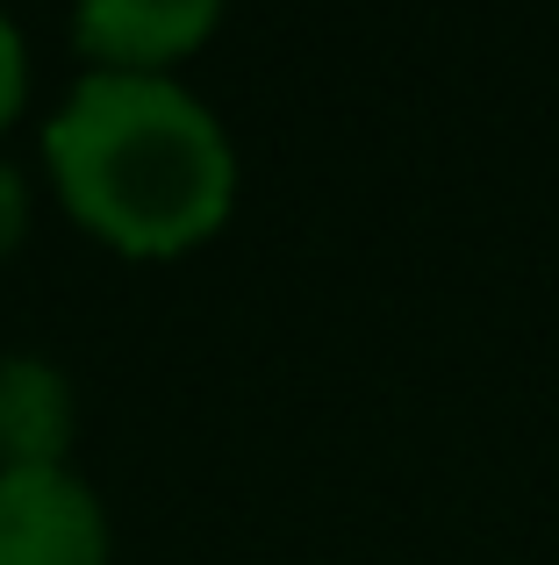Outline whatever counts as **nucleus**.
<instances>
[{
  "label": "nucleus",
  "mask_w": 559,
  "mask_h": 565,
  "mask_svg": "<svg viewBox=\"0 0 559 565\" xmlns=\"http://www.w3.org/2000/svg\"><path fill=\"white\" fill-rule=\"evenodd\" d=\"M65 207L129 258H180L238 207L223 115L172 72H86L43 129Z\"/></svg>",
  "instance_id": "obj_1"
},
{
  "label": "nucleus",
  "mask_w": 559,
  "mask_h": 565,
  "mask_svg": "<svg viewBox=\"0 0 559 565\" xmlns=\"http://www.w3.org/2000/svg\"><path fill=\"white\" fill-rule=\"evenodd\" d=\"M0 565H108V509L72 466H0Z\"/></svg>",
  "instance_id": "obj_2"
},
{
  "label": "nucleus",
  "mask_w": 559,
  "mask_h": 565,
  "mask_svg": "<svg viewBox=\"0 0 559 565\" xmlns=\"http://www.w3.org/2000/svg\"><path fill=\"white\" fill-rule=\"evenodd\" d=\"M223 22L215 0H86L72 14V36L101 72H166Z\"/></svg>",
  "instance_id": "obj_3"
},
{
  "label": "nucleus",
  "mask_w": 559,
  "mask_h": 565,
  "mask_svg": "<svg viewBox=\"0 0 559 565\" xmlns=\"http://www.w3.org/2000/svg\"><path fill=\"white\" fill-rule=\"evenodd\" d=\"M72 380L43 359H0V466H65Z\"/></svg>",
  "instance_id": "obj_4"
},
{
  "label": "nucleus",
  "mask_w": 559,
  "mask_h": 565,
  "mask_svg": "<svg viewBox=\"0 0 559 565\" xmlns=\"http://www.w3.org/2000/svg\"><path fill=\"white\" fill-rule=\"evenodd\" d=\"M22 94H29V51H22V29L0 14V129L22 115Z\"/></svg>",
  "instance_id": "obj_5"
},
{
  "label": "nucleus",
  "mask_w": 559,
  "mask_h": 565,
  "mask_svg": "<svg viewBox=\"0 0 559 565\" xmlns=\"http://www.w3.org/2000/svg\"><path fill=\"white\" fill-rule=\"evenodd\" d=\"M22 230H29V186L14 166H0V258L22 244Z\"/></svg>",
  "instance_id": "obj_6"
}]
</instances>
